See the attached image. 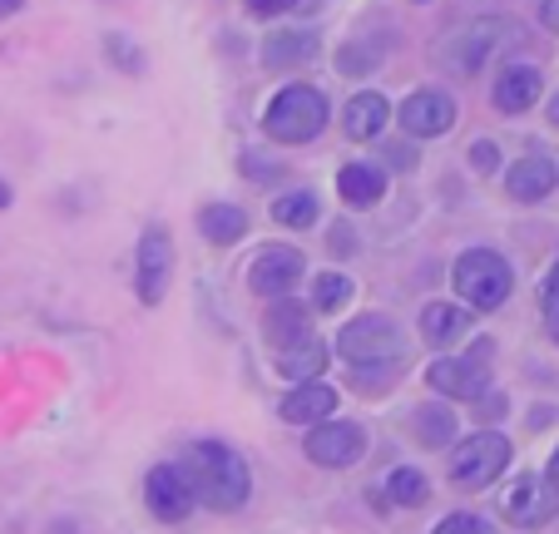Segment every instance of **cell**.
I'll use <instances>...</instances> for the list:
<instances>
[{"label":"cell","instance_id":"6da1fadb","mask_svg":"<svg viewBox=\"0 0 559 534\" xmlns=\"http://www.w3.org/2000/svg\"><path fill=\"white\" fill-rule=\"evenodd\" d=\"M189 485H193V500H203L209 510H243L248 490H253V475H248V461L233 446L223 440H199L189 446Z\"/></svg>","mask_w":559,"mask_h":534},{"label":"cell","instance_id":"7a4b0ae2","mask_svg":"<svg viewBox=\"0 0 559 534\" xmlns=\"http://www.w3.org/2000/svg\"><path fill=\"white\" fill-rule=\"evenodd\" d=\"M328 95L312 84H283L263 109V134L273 144H312L328 129Z\"/></svg>","mask_w":559,"mask_h":534},{"label":"cell","instance_id":"3957f363","mask_svg":"<svg viewBox=\"0 0 559 534\" xmlns=\"http://www.w3.org/2000/svg\"><path fill=\"white\" fill-rule=\"evenodd\" d=\"M451 283L461 293V302L480 307V312H496L506 307L510 287H515V273H510V262L490 248H465L451 268Z\"/></svg>","mask_w":559,"mask_h":534},{"label":"cell","instance_id":"277c9868","mask_svg":"<svg viewBox=\"0 0 559 534\" xmlns=\"http://www.w3.org/2000/svg\"><path fill=\"white\" fill-rule=\"evenodd\" d=\"M337 352L347 356L352 367H402L406 336H402V327L391 322V317L367 312V317H357V322L342 327Z\"/></svg>","mask_w":559,"mask_h":534},{"label":"cell","instance_id":"5b68a950","mask_svg":"<svg viewBox=\"0 0 559 534\" xmlns=\"http://www.w3.org/2000/svg\"><path fill=\"white\" fill-rule=\"evenodd\" d=\"M510 465V440L500 430H475L451 451V485L461 490H486L506 475Z\"/></svg>","mask_w":559,"mask_h":534},{"label":"cell","instance_id":"8992f818","mask_svg":"<svg viewBox=\"0 0 559 534\" xmlns=\"http://www.w3.org/2000/svg\"><path fill=\"white\" fill-rule=\"evenodd\" d=\"M490 336L475 342L471 356H436L426 381H431L441 396H455V401H480L490 391Z\"/></svg>","mask_w":559,"mask_h":534},{"label":"cell","instance_id":"52a82bcc","mask_svg":"<svg viewBox=\"0 0 559 534\" xmlns=\"http://www.w3.org/2000/svg\"><path fill=\"white\" fill-rule=\"evenodd\" d=\"M302 451L312 465H328V471H347V465L361 461V451H367V430L357 426V420H317L312 430H307Z\"/></svg>","mask_w":559,"mask_h":534},{"label":"cell","instance_id":"ba28073f","mask_svg":"<svg viewBox=\"0 0 559 534\" xmlns=\"http://www.w3.org/2000/svg\"><path fill=\"white\" fill-rule=\"evenodd\" d=\"M500 514L510 524H520V530H539V524H549L559 514V485L549 475H520L506 490V500H500Z\"/></svg>","mask_w":559,"mask_h":534},{"label":"cell","instance_id":"9c48e42d","mask_svg":"<svg viewBox=\"0 0 559 534\" xmlns=\"http://www.w3.org/2000/svg\"><path fill=\"white\" fill-rule=\"evenodd\" d=\"M169 268H174L169 228H144V238H139V258H134V293H139L144 307L164 302V293H169Z\"/></svg>","mask_w":559,"mask_h":534},{"label":"cell","instance_id":"30bf717a","mask_svg":"<svg viewBox=\"0 0 559 534\" xmlns=\"http://www.w3.org/2000/svg\"><path fill=\"white\" fill-rule=\"evenodd\" d=\"M144 505H148V514H154V520H164V524L189 520V510L199 505V500H193L189 471H183V465H154V471H148V480H144Z\"/></svg>","mask_w":559,"mask_h":534},{"label":"cell","instance_id":"8fae6325","mask_svg":"<svg viewBox=\"0 0 559 534\" xmlns=\"http://www.w3.org/2000/svg\"><path fill=\"white\" fill-rule=\"evenodd\" d=\"M402 129L406 134H416V139H441V134H451L455 129V99L445 95V90H412V95L402 99Z\"/></svg>","mask_w":559,"mask_h":534},{"label":"cell","instance_id":"7c38bea8","mask_svg":"<svg viewBox=\"0 0 559 534\" xmlns=\"http://www.w3.org/2000/svg\"><path fill=\"white\" fill-rule=\"evenodd\" d=\"M510 40H515V25L510 21H480L445 45V60L455 64V74H475L496 50H506Z\"/></svg>","mask_w":559,"mask_h":534},{"label":"cell","instance_id":"4fadbf2b","mask_svg":"<svg viewBox=\"0 0 559 534\" xmlns=\"http://www.w3.org/2000/svg\"><path fill=\"white\" fill-rule=\"evenodd\" d=\"M302 252L297 248H263L253 258V268H248V287H253L258 297H287L297 287V277H302Z\"/></svg>","mask_w":559,"mask_h":534},{"label":"cell","instance_id":"5bb4252c","mask_svg":"<svg viewBox=\"0 0 559 534\" xmlns=\"http://www.w3.org/2000/svg\"><path fill=\"white\" fill-rule=\"evenodd\" d=\"M273 302H277V307H267V317H263V336H267V346L287 352V346L307 342V336H312V307L293 302V297H273Z\"/></svg>","mask_w":559,"mask_h":534},{"label":"cell","instance_id":"9a60e30c","mask_svg":"<svg viewBox=\"0 0 559 534\" xmlns=\"http://www.w3.org/2000/svg\"><path fill=\"white\" fill-rule=\"evenodd\" d=\"M539 90H545V80H539L535 64H506L496 90H490V99H496L500 115H525V109L539 99Z\"/></svg>","mask_w":559,"mask_h":534},{"label":"cell","instance_id":"2e32d148","mask_svg":"<svg viewBox=\"0 0 559 534\" xmlns=\"http://www.w3.org/2000/svg\"><path fill=\"white\" fill-rule=\"evenodd\" d=\"M322 40L312 31H273L263 40V70H302L307 60H317Z\"/></svg>","mask_w":559,"mask_h":534},{"label":"cell","instance_id":"e0dca14e","mask_svg":"<svg viewBox=\"0 0 559 534\" xmlns=\"http://www.w3.org/2000/svg\"><path fill=\"white\" fill-rule=\"evenodd\" d=\"M337 193L347 209H377V203L386 199V174H381L377 164H342Z\"/></svg>","mask_w":559,"mask_h":534},{"label":"cell","instance_id":"ac0fdd59","mask_svg":"<svg viewBox=\"0 0 559 534\" xmlns=\"http://www.w3.org/2000/svg\"><path fill=\"white\" fill-rule=\"evenodd\" d=\"M337 411V391L322 387V381H302L297 391L283 396V420L293 426H317V420H328Z\"/></svg>","mask_w":559,"mask_h":534},{"label":"cell","instance_id":"d6986e66","mask_svg":"<svg viewBox=\"0 0 559 534\" xmlns=\"http://www.w3.org/2000/svg\"><path fill=\"white\" fill-rule=\"evenodd\" d=\"M555 178L559 174H555V164H549L545 154H530V158H520V164L506 174V193L515 203H539L549 189H555Z\"/></svg>","mask_w":559,"mask_h":534},{"label":"cell","instance_id":"ffe728a7","mask_svg":"<svg viewBox=\"0 0 559 534\" xmlns=\"http://www.w3.org/2000/svg\"><path fill=\"white\" fill-rule=\"evenodd\" d=\"M426 500H431V485H426V475L412 471V465H396L377 490L381 510H416V505H426Z\"/></svg>","mask_w":559,"mask_h":534},{"label":"cell","instance_id":"44dd1931","mask_svg":"<svg viewBox=\"0 0 559 534\" xmlns=\"http://www.w3.org/2000/svg\"><path fill=\"white\" fill-rule=\"evenodd\" d=\"M328 342H317V336H307V342L287 346V352H277V371H283L287 381H322V371H328Z\"/></svg>","mask_w":559,"mask_h":534},{"label":"cell","instance_id":"7402d4cb","mask_svg":"<svg viewBox=\"0 0 559 534\" xmlns=\"http://www.w3.org/2000/svg\"><path fill=\"white\" fill-rule=\"evenodd\" d=\"M386 119H391V105L377 95V90H367V95H357L347 105L342 129H347V139H377L381 129H386Z\"/></svg>","mask_w":559,"mask_h":534},{"label":"cell","instance_id":"603a6c76","mask_svg":"<svg viewBox=\"0 0 559 534\" xmlns=\"http://www.w3.org/2000/svg\"><path fill=\"white\" fill-rule=\"evenodd\" d=\"M199 233L209 242H218V248H228V242H238L248 233V213L233 209V203H203L199 209Z\"/></svg>","mask_w":559,"mask_h":534},{"label":"cell","instance_id":"cb8c5ba5","mask_svg":"<svg viewBox=\"0 0 559 534\" xmlns=\"http://www.w3.org/2000/svg\"><path fill=\"white\" fill-rule=\"evenodd\" d=\"M465 327H471V312H465V307H455V302H431L421 312V336L431 346H451Z\"/></svg>","mask_w":559,"mask_h":534},{"label":"cell","instance_id":"d4e9b609","mask_svg":"<svg viewBox=\"0 0 559 534\" xmlns=\"http://www.w3.org/2000/svg\"><path fill=\"white\" fill-rule=\"evenodd\" d=\"M412 426H416V440H421L426 451H441L455 440V416L441 406V401H426V406L412 411Z\"/></svg>","mask_w":559,"mask_h":534},{"label":"cell","instance_id":"484cf974","mask_svg":"<svg viewBox=\"0 0 559 534\" xmlns=\"http://www.w3.org/2000/svg\"><path fill=\"white\" fill-rule=\"evenodd\" d=\"M273 223H283V228H312L317 223V199L307 189L283 193V199H273Z\"/></svg>","mask_w":559,"mask_h":534},{"label":"cell","instance_id":"4316f807","mask_svg":"<svg viewBox=\"0 0 559 534\" xmlns=\"http://www.w3.org/2000/svg\"><path fill=\"white\" fill-rule=\"evenodd\" d=\"M352 302V283L342 273H322L312 283V307L317 312H337V307H347Z\"/></svg>","mask_w":559,"mask_h":534},{"label":"cell","instance_id":"83f0119b","mask_svg":"<svg viewBox=\"0 0 559 534\" xmlns=\"http://www.w3.org/2000/svg\"><path fill=\"white\" fill-rule=\"evenodd\" d=\"M381 60V45H342L337 50V70L342 74H371Z\"/></svg>","mask_w":559,"mask_h":534},{"label":"cell","instance_id":"f1b7e54d","mask_svg":"<svg viewBox=\"0 0 559 534\" xmlns=\"http://www.w3.org/2000/svg\"><path fill=\"white\" fill-rule=\"evenodd\" d=\"M539 307H545V327H549V336L559 342V258H555V268H549L545 287H539Z\"/></svg>","mask_w":559,"mask_h":534},{"label":"cell","instance_id":"f546056e","mask_svg":"<svg viewBox=\"0 0 559 534\" xmlns=\"http://www.w3.org/2000/svg\"><path fill=\"white\" fill-rule=\"evenodd\" d=\"M431 534H496V524L480 520V514H445Z\"/></svg>","mask_w":559,"mask_h":534},{"label":"cell","instance_id":"4dcf8cb0","mask_svg":"<svg viewBox=\"0 0 559 534\" xmlns=\"http://www.w3.org/2000/svg\"><path fill=\"white\" fill-rule=\"evenodd\" d=\"M238 168H243L253 183H277V178L287 174L283 164H267V158H258V154H243V158H238Z\"/></svg>","mask_w":559,"mask_h":534},{"label":"cell","instance_id":"1f68e13d","mask_svg":"<svg viewBox=\"0 0 559 534\" xmlns=\"http://www.w3.org/2000/svg\"><path fill=\"white\" fill-rule=\"evenodd\" d=\"M471 168H475V174H496V168H500V149L490 144V139H475V144H471Z\"/></svg>","mask_w":559,"mask_h":534},{"label":"cell","instance_id":"d6a6232c","mask_svg":"<svg viewBox=\"0 0 559 534\" xmlns=\"http://www.w3.org/2000/svg\"><path fill=\"white\" fill-rule=\"evenodd\" d=\"M109 60L129 64V74H144V55H139L129 40H119V35H109Z\"/></svg>","mask_w":559,"mask_h":534},{"label":"cell","instance_id":"836d02e7","mask_svg":"<svg viewBox=\"0 0 559 534\" xmlns=\"http://www.w3.org/2000/svg\"><path fill=\"white\" fill-rule=\"evenodd\" d=\"M297 0H248V11L258 15V21H273V15H283V11H293Z\"/></svg>","mask_w":559,"mask_h":534},{"label":"cell","instance_id":"e575fe53","mask_svg":"<svg viewBox=\"0 0 559 534\" xmlns=\"http://www.w3.org/2000/svg\"><path fill=\"white\" fill-rule=\"evenodd\" d=\"M475 416H480V420H500V416H506V396H500V391H486V401H475Z\"/></svg>","mask_w":559,"mask_h":534},{"label":"cell","instance_id":"d590c367","mask_svg":"<svg viewBox=\"0 0 559 534\" xmlns=\"http://www.w3.org/2000/svg\"><path fill=\"white\" fill-rule=\"evenodd\" d=\"M386 164H391V168H416V149L391 144V149H386Z\"/></svg>","mask_w":559,"mask_h":534},{"label":"cell","instance_id":"8d00e7d4","mask_svg":"<svg viewBox=\"0 0 559 534\" xmlns=\"http://www.w3.org/2000/svg\"><path fill=\"white\" fill-rule=\"evenodd\" d=\"M352 248H357V238L347 233V223H337V228H332V252H352Z\"/></svg>","mask_w":559,"mask_h":534},{"label":"cell","instance_id":"74e56055","mask_svg":"<svg viewBox=\"0 0 559 534\" xmlns=\"http://www.w3.org/2000/svg\"><path fill=\"white\" fill-rule=\"evenodd\" d=\"M539 21L545 31H559V0H539Z\"/></svg>","mask_w":559,"mask_h":534},{"label":"cell","instance_id":"f35d334b","mask_svg":"<svg viewBox=\"0 0 559 534\" xmlns=\"http://www.w3.org/2000/svg\"><path fill=\"white\" fill-rule=\"evenodd\" d=\"M45 534H85V530H80V524H70V520H60V524H50Z\"/></svg>","mask_w":559,"mask_h":534},{"label":"cell","instance_id":"ab89813d","mask_svg":"<svg viewBox=\"0 0 559 534\" xmlns=\"http://www.w3.org/2000/svg\"><path fill=\"white\" fill-rule=\"evenodd\" d=\"M21 5H25V0H0V21H5V15H15Z\"/></svg>","mask_w":559,"mask_h":534},{"label":"cell","instance_id":"60d3db41","mask_svg":"<svg viewBox=\"0 0 559 534\" xmlns=\"http://www.w3.org/2000/svg\"><path fill=\"white\" fill-rule=\"evenodd\" d=\"M549 124H555V129H559V95H555V99H549Z\"/></svg>","mask_w":559,"mask_h":534},{"label":"cell","instance_id":"b9f144b4","mask_svg":"<svg viewBox=\"0 0 559 534\" xmlns=\"http://www.w3.org/2000/svg\"><path fill=\"white\" fill-rule=\"evenodd\" d=\"M0 209H11V189H5V178H0Z\"/></svg>","mask_w":559,"mask_h":534},{"label":"cell","instance_id":"7bdbcfd3","mask_svg":"<svg viewBox=\"0 0 559 534\" xmlns=\"http://www.w3.org/2000/svg\"><path fill=\"white\" fill-rule=\"evenodd\" d=\"M549 480L559 485V451H555V461H549Z\"/></svg>","mask_w":559,"mask_h":534},{"label":"cell","instance_id":"ee69618b","mask_svg":"<svg viewBox=\"0 0 559 534\" xmlns=\"http://www.w3.org/2000/svg\"><path fill=\"white\" fill-rule=\"evenodd\" d=\"M416 5H426V0H416Z\"/></svg>","mask_w":559,"mask_h":534}]
</instances>
